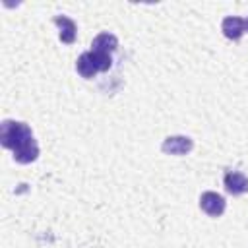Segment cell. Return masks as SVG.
Segmentation results:
<instances>
[{
  "mask_svg": "<svg viewBox=\"0 0 248 248\" xmlns=\"http://www.w3.org/2000/svg\"><path fill=\"white\" fill-rule=\"evenodd\" d=\"M200 207H202V211L207 213L209 217H221V215L225 213L227 202H225V198H223L221 194L207 190V192H203V194L200 196Z\"/></svg>",
  "mask_w": 248,
  "mask_h": 248,
  "instance_id": "2",
  "label": "cell"
},
{
  "mask_svg": "<svg viewBox=\"0 0 248 248\" xmlns=\"http://www.w3.org/2000/svg\"><path fill=\"white\" fill-rule=\"evenodd\" d=\"M33 141H35L33 132H31V128L25 122L4 120L0 124V143L6 149L17 151V149H21V147H25V145H29Z\"/></svg>",
  "mask_w": 248,
  "mask_h": 248,
  "instance_id": "1",
  "label": "cell"
},
{
  "mask_svg": "<svg viewBox=\"0 0 248 248\" xmlns=\"http://www.w3.org/2000/svg\"><path fill=\"white\" fill-rule=\"evenodd\" d=\"M118 48V39H116V35H112V33H99L95 39H93V43H91V50H97V52H107V54H110V52H114Z\"/></svg>",
  "mask_w": 248,
  "mask_h": 248,
  "instance_id": "8",
  "label": "cell"
},
{
  "mask_svg": "<svg viewBox=\"0 0 248 248\" xmlns=\"http://www.w3.org/2000/svg\"><path fill=\"white\" fill-rule=\"evenodd\" d=\"M58 29H60V41L66 43V45H72L76 41V33H78V27H76V21L70 19L68 16H54L52 19Z\"/></svg>",
  "mask_w": 248,
  "mask_h": 248,
  "instance_id": "7",
  "label": "cell"
},
{
  "mask_svg": "<svg viewBox=\"0 0 248 248\" xmlns=\"http://www.w3.org/2000/svg\"><path fill=\"white\" fill-rule=\"evenodd\" d=\"M161 149L167 155H186L194 149V141L188 136H169L163 140Z\"/></svg>",
  "mask_w": 248,
  "mask_h": 248,
  "instance_id": "3",
  "label": "cell"
},
{
  "mask_svg": "<svg viewBox=\"0 0 248 248\" xmlns=\"http://www.w3.org/2000/svg\"><path fill=\"white\" fill-rule=\"evenodd\" d=\"M244 31H248V17H244Z\"/></svg>",
  "mask_w": 248,
  "mask_h": 248,
  "instance_id": "9",
  "label": "cell"
},
{
  "mask_svg": "<svg viewBox=\"0 0 248 248\" xmlns=\"http://www.w3.org/2000/svg\"><path fill=\"white\" fill-rule=\"evenodd\" d=\"M76 70H78V74H79L81 78H85V79H89V78H93L95 74L101 72L99 66H97V62H95V56H93L91 50L79 54V58L76 60Z\"/></svg>",
  "mask_w": 248,
  "mask_h": 248,
  "instance_id": "6",
  "label": "cell"
},
{
  "mask_svg": "<svg viewBox=\"0 0 248 248\" xmlns=\"http://www.w3.org/2000/svg\"><path fill=\"white\" fill-rule=\"evenodd\" d=\"M221 31L227 39L231 41H238L246 31H244V19L238 16H227L221 23Z\"/></svg>",
  "mask_w": 248,
  "mask_h": 248,
  "instance_id": "5",
  "label": "cell"
},
{
  "mask_svg": "<svg viewBox=\"0 0 248 248\" xmlns=\"http://www.w3.org/2000/svg\"><path fill=\"white\" fill-rule=\"evenodd\" d=\"M223 182H225V190L231 196H240V194L248 192V176L242 174L240 170H229L225 174Z\"/></svg>",
  "mask_w": 248,
  "mask_h": 248,
  "instance_id": "4",
  "label": "cell"
}]
</instances>
